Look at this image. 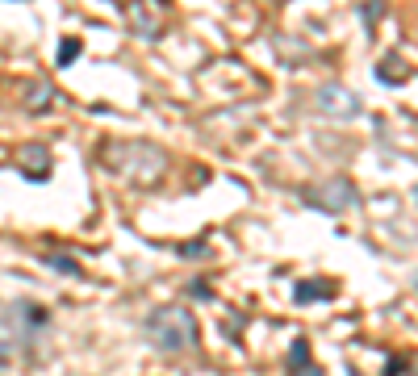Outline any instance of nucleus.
I'll list each match as a JSON object with an SVG mask.
<instances>
[{"label":"nucleus","mask_w":418,"mask_h":376,"mask_svg":"<svg viewBox=\"0 0 418 376\" xmlns=\"http://www.w3.org/2000/svg\"><path fill=\"white\" fill-rule=\"evenodd\" d=\"M146 339L168 351V355H180V351H192L197 347V318L184 309V305H160L151 318H146Z\"/></svg>","instance_id":"nucleus-1"},{"label":"nucleus","mask_w":418,"mask_h":376,"mask_svg":"<svg viewBox=\"0 0 418 376\" xmlns=\"http://www.w3.org/2000/svg\"><path fill=\"white\" fill-rule=\"evenodd\" d=\"M318 104H322L327 113H339V118H351V113L360 109V100L347 96L343 88H322V92H318Z\"/></svg>","instance_id":"nucleus-2"},{"label":"nucleus","mask_w":418,"mask_h":376,"mask_svg":"<svg viewBox=\"0 0 418 376\" xmlns=\"http://www.w3.org/2000/svg\"><path fill=\"white\" fill-rule=\"evenodd\" d=\"M335 297V289L327 285V280H305V285H297V301H331Z\"/></svg>","instance_id":"nucleus-3"},{"label":"nucleus","mask_w":418,"mask_h":376,"mask_svg":"<svg viewBox=\"0 0 418 376\" xmlns=\"http://www.w3.org/2000/svg\"><path fill=\"white\" fill-rule=\"evenodd\" d=\"M80 50H84V42H80V38H63V42H59L55 63H59V67H72V63L80 59Z\"/></svg>","instance_id":"nucleus-4"},{"label":"nucleus","mask_w":418,"mask_h":376,"mask_svg":"<svg viewBox=\"0 0 418 376\" xmlns=\"http://www.w3.org/2000/svg\"><path fill=\"white\" fill-rule=\"evenodd\" d=\"M42 263H46V267H55V272H67V276H80V263H76V259H63V255H46Z\"/></svg>","instance_id":"nucleus-5"},{"label":"nucleus","mask_w":418,"mask_h":376,"mask_svg":"<svg viewBox=\"0 0 418 376\" xmlns=\"http://www.w3.org/2000/svg\"><path fill=\"white\" fill-rule=\"evenodd\" d=\"M34 88H38V92H30V109H46V104L55 100V92H50L46 84H34Z\"/></svg>","instance_id":"nucleus-6"},{"label":"nucleus","mask_w":418,"mask_h":376,"mask_svg":"<svg viewBox=\"0 0 418 376\" xmlns=\"http://www.w3.org/2000/svg\"><path fill=\"white\" fill-rule=\"evenodd\" d=\"M377 76H381V80H402V76H406V67H397V63H381V67H377Z\"/></svg>","instance_id":"nucleus-7"},{"label":"nucleus","mask_w":418,"mask_h":376,"mask_svg":"<svg viewBox=\"0 0 418 376\" xmlns=\"http://www.w3.org/2000/svg\"><path fill=\"white\" fill-rule=\"evenodd\" d=\"M377 13H381V0H373V5H364V25H373V21H377Z\"/></svg>","instance_id":"nucleus-8"},{"label":"nucleus","mask_w":418,"mask_h":376,"mask_svg":"<svg viewBox=\"0 0 418 376\" xmlns=\"http://www.w3.org/2000/svg\"><path fill=\"white\" fill-rule=\"evenodd\" d=\"M184 251V259H197V255H205V243H188V247H180Z\"/></svg>","instance_id":"nucleus-9"}]
</instances>
